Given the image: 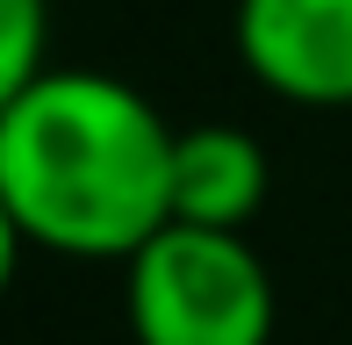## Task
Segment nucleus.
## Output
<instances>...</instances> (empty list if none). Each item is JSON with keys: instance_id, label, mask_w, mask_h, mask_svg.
I'll list each match as a JSON object with an SVG mask.
<instances>
[{"instance_id": "nucleus-1", "label": "nucleus", "mask_w": 352, "mask_h": 345, "mask_svg": "<svg viewBox=\"0 0 352 345\" xmlns=\"http://www.w3.org/2000/svg\"><path fill=\"white\" fill-rule=\"evenodd\" d=\"M173 122L101 65H43L0 108V201L22 245L58 259H130L173 223Z\"/></svg>"}, {"instance_id": "nucleus-2", "label": "nucleus", "mask_w": 352, "mask_h": 345, "mask_svg": "<svg viewBox=\"0 0 352 345\" xmlns=\"http://www.w3.org/2000/svg\"><path fill=\"white\" fill-rule=\"evenodd\" d=\"M274 274L245 230L180 223L122 259V317L137 345H274Z\"/></svg>"}, {"instance_id": "nucleus-3", "label": "nucleus", "mask_w": 352, "mask_h": 345, "mask_svg": "<svg viewBox=\"0 0 352 345\" xmlns=\"http://www.w3.org/2000/svg\"><path fill=\"white\" fill-rule=\"evenodd\" d=\"M237 65L287 108H352V0H237Z\"/></svg>"}, {"instance_id": "nucleus-4", "label": "nucleus", "mask_w": 352, "mask_h": 345, "mask_svg": "<svg viewBox=\"0 0 352 345\" xmlns=\"http://www.w3.org/2000/svg\"><path fill=\"white\" fill-rule=\"evenodd\" d=\"M266 187H274V159L252 130L195 122V130L173 137V216L180 223L245 230L266 209Z\"/></svg>"}, {"instance_id": "nucleus-5", "label": "nucleus", "mask_w": 352, "mask_h": 345, "mask_svg": "<svg viewBox=\"0 0 352 345\" xmlns=\"http://www.w3.org/2000/svg\"><path fill=\"white\" fill-rule=\"evenodd\" d=\"M51 65V0H0V108Z\"/></svg>"}, {"instance_id": "nucleus-6", "label": "nucleus", "mask_w": 352, "mask_h": 345, "mask_svg": "<svg viewBox=\"0 0 352 345\" xmlns=\"http://www.w3.org/2000/svg\"><path fill=\"white\" fill-rule=\"evenodd\" d=\"M22 230H14V216H8V201H0V295H8V280H14V266H22Z\"/></svg>"}]
</instances>
